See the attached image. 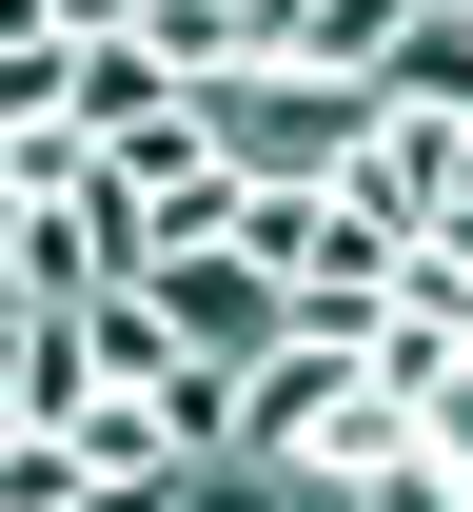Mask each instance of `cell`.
<instances>
[{
  "label": "cell",
  "instance_id": "1",
  "mask_svg": "<svg viewBox=\"0 0 473 512\" xmlns=\"http://www.w3.org/2000/svg\"><path fill=\"white\" fill-rule=\"evenodd\" d=\"M138 296H158L178 355H276V335H296L276 256H237V237H158V256H138Z\"/></svg>",
  "mask_w": 473,
  "mask_h": 512
},
{
  "label": "cell",
  "instance_id": "2",
  "mask_svg": "<svg viewBox=\"0 0 473 512\" xmlns=\"http://www.w3.org/2000/svg\"><path fill=\"white\" fill-rule=\"evenodd\" d=\"M395 20H414V0H296V60H336V79H375V60H395Z\"/></svg>",
  "mask_w": 473,
  "mask_h": 512
},
{
  "label": "cell",
  "instance_id": "3",
  "mask_svg": "<svg viewBox=\"0 0 473 512\" xmlns=\"http://www.w3.org/2000/svg\"><path fill=\"white\" fill-rule=\"evenodd\" d=\"M414 453H434V512H473V355L414 394Z\"/></svg>",
  "mask_w": 473,
  "mask_h": 512
},
{
  "label": "cell",
  "instance_id": "4",
  "mask_svg": "<svg viewBox=\"0 0 473 512\" xmlns=\"http://www.w3.org/2000/svg\"><path fill=\"white\" fill-rule=\"evenodd\" d=\"M138 40H158V60H178V79H217V60H237V40H257V20H237V0H138Z\"/></svg>",
  "mask_w": 473,
  "mask_h": 512
},
{
  "label": "cell",
  "instance_id": "5",
  "mask_svg": "<svg viewBox=\"0 0 473 512\" xmlns=\"http://www.w3.org/2000/svg\"><path fill=\"white\" fill-rule=\"evenodd\" d=\"M20 414H40V394H20V296H0V434H20Z\"/></svg>",
  "mask_w": 473,
  "mask_h": 512
},
{
  "label": "cell",
  "instance_id": "6",
  "mask_svg": "<svg viewBox=\"0 0 473 512\" xmlns=\"http://www.w3.org/2000/svg\"><path fill=\"white\" fill-rule=\"evenodd\" d=\"M0 40H60V0H0Z\"/></svg>",
  "mask_w": 473,
  "mask_h": 512
},
{
  "label": "cell",
  "instance_id": "7",
  "mask_svg": "<svg viewBox=\"0 0 473 512\" xmlns=\"http://www.w3.org/2000/svg\"><path fill=\"white\" fill-rule=\"evenodd\" d=\"M454 355H473V335H454Z\"/></svg>",
  "mask_w": 473,
  "mask_h": 512
}]
</instances>
